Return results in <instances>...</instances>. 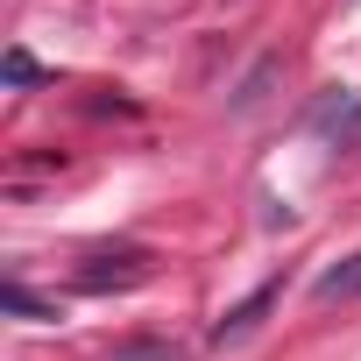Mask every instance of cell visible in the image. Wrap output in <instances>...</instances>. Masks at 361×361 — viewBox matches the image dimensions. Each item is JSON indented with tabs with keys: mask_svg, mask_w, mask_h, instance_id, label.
I'll use <instances>...</instances> for the list:
<instances>
[{
	"mask_svg": "<svg viewBox=\"0 0 361 361\" xmlns=\"http://www.w3.org/2000/svg\"><path fill=\"white\" fill-rule=\"evenodd\" d=\"M312 290H319V305H333V298H361V255H347L340 269H326Z\"/></svg>",
	"mask_w": 361,
	"mask_h": 361,
	"instance_id": "cell-3",
	"label": "cell"
},
{
	"mask_svg": "<svg viewBox=\"0 0 361 361\" xmlns=\"http://www.w3.org/2000/svg\"><path fill=\"white\" fill-rule=\"evenodd\" d=\"M0 305H8V312H22V319H57V305H43L29 283H8V290H0Z\"/></svg>",
	"mask_w": 361,
	"mask_h": 361,
	"instance_id": "cell-4",
	"label": "cell"
},
{
	"mask_svg": "<svg viewBox=\"0 0 361 361\" xmlns=\"http://www.w3.org/2000/svg\"><path fill=\"white\" fill-rule=\"evenodd\" d=\"M106 361H177V347H163V340H135V347H121V354H106Z\"/></svg>",
	"mask_w": 361,
	"mask_h": 361,
	"instance_id": "cell-6",
	"label": "cell"
},
{
	"mask_svg": "<svg viewBox=\"0 0 361 361\" xmlns=\"http://www.w3.org/2000/svg\"><path fill=\"white\" fill-rule=\"evenodd\" d=\"M0 71H8V85H36V78H43V64H36L29 50H8V64H0Z\"/></svg>",
	"mask_w": 361,
	"mask_h": 361,
	"instance_id": "cell-5",
	"label": "cell"
},
{
	"mask_svg": "<svg viewBox=\"0 0 361 361\" xmlns=\"http://www.w3.org/2000/svg\"><path fill=\"white\" fill-rule=\"evenodd\" d=\"M276 298H283V276H269V283H262L255 298H241V305H234V312H227V319L213 326V340H220V347H227V340H241V333H248V326H255V319H262V312H269Z\"/></svg>",
	"mask_w": 361,
	"mask_h": 361,
	"instance_id": "cell-2",
	"label": "cell"
},
{
	"mask_svg": "<svg viewBox=\"0 0 361 361\" xmlns=\"http://www.w3.org/2000/svg\"><path fill=\"white\" fill-rule=\"evenodd\" d=\"M156 262H149V248H99V255H85V269L71 276L78 290H128V283H142Z\"/></svg>",
	"mask_w": 361,
	"mask_h": 361,
	"instance_id": "cell-1",
	"label": "cell"
}]
</instances>
